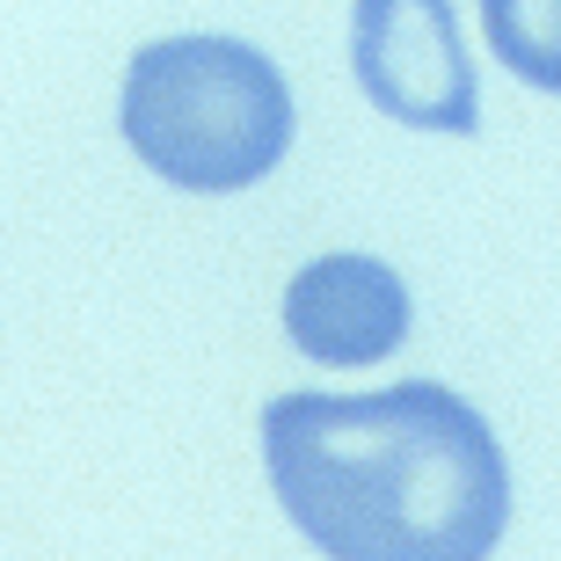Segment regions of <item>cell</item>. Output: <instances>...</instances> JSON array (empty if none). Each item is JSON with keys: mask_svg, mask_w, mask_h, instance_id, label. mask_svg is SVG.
Masks as SVG:
<instances>
[{"mask_svg": "<svg viewBox=\"0 0 561 561\" xmlns=\"http://www.w3.org/2000/svg\"><path fill=\"white\" fill-rule=\"evenodd\" d=\"M277 503L329 561H489L511 518L496 431L437 379L263 409Z\"/></svg>", "mask_w": 561, "mask_h": 561, "instance_id": "obj_1", "label": "cell"}, {"mask_svg": "<svg viewBox=\"0 0 561 561\" xmlns=\"http://www.w3.org/2000/svg\"><path fill=\"white\" fill-rule=\"evenodd\" d=\"M285 335L313 365H379L409 335V285L379 255H321L285 285Z\"/></svg>", "mask_w": 561, "mask_h": 561, "instance_id": "obj_4", "label": "cell"}, {"mask_svg": "<svg viewBox=\"0 0 561 561\" xmlns=\"http://www.w3.org/2000/svg\"><path fill=\"white\" fill-rule=\"evenodd\" d=\"M125 139L175 190H249L291 146V88L255 44H146L125 66Z\"/></svg>", "mask_w": 561, "mask_h": 561, "instance_id": "obj_2", "label": "cell"}, {"mask_svg": "<svg viewBox=\"0 0 561 561\" xmlns=\"http://www.w3.org/2000/svg\"><path fill=\"white\" fill-rule=\"evenodd\" d=\"M357 81L387 117L423 131H474V66L437 0H365L351 15Z\"/></svg>", "mask_w": 561, "mask_h": 561, "instance_id": "obj_3", "label": "cell"}]
</instances>
